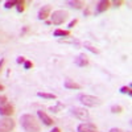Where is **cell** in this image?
Masks as SVG:
<instances>
[{
  "label": "cell",
  "instance_id": "cell-1",
  "mask_svg": "<svg viewBox=\"0 0 132 132\" xmlns=\"http://www.w3.org/2000/svg\"><path fill=\"white\" fill-rule=\"evenodd\" d=\"M20 123L27 132H40V124L37 122V119L30 114H25L21 116Z\"/></svg>",
  "mask_w": 132,
  "mask_h": 132
},
{
  "label": "cell",
  "instance_id": "cell-2",
  "mask_svg": "<svg viewBox=\"0 0 132 132\" xmlns=\"http://www.w3.org/2000/svg\"><path fill=\"white\" fill-rule=\"evenodd\" d=\"M68 16H69L68 11H63V9L54 11V12L50 15V17H52V24H54V25H61V24H63V21L68 19Z\"/></svg>",
  "mask_w": 132,
  "mask_h": 132
},
{
  "label": "cell",
  "instance_id": "cell-3",
  "mask_svg": "<svg viewBox=\"0 0 132 132\" xmlns=\"http://www.w3.org/2000/svg\"><path fill=\"white\" fill-rule=\"evenodd\" d=\"M79 101L82 104L87 106V107H95V106H99L102 103V101L96 96H93V95H87V94H81L79 95Z\"/></svg>",
  "mask_w": 132,
  "mask_h": 132
},
{
  "label": "cell",
  "instance_id": "cell-4",
  "mask_svg": "<svg viewBox=\"0 0 132 132\" xmlns=\"http://www.w3.org/2000/svg\"><path fill=\"white\" fill-rule=\"evenodd\" d=\"M15 128V120L11 118H4L0 120V132H11Z\"/></svg>",
  "mask_w": 132,
  "mask_h": 132
},
{
  "label": "cell",
  "instance_id": "cell-5",
  "mask_svg": "<svg viewBox=\"0 0 132 132\" xmlns=\"http://www.w3.org/2000/svg\"><path fill=\"white\" fill-rule=\"evenodd\" d=\"M71 114L75 118H78L79 120H87V119L90 118L89 111H87L86 108H82V107H73L71 108Z\"/></svg>",
  "mask_w": 132,
  "mask_h": 132
},
{
  "label": "cell",
  "instance_id": "cell-6",
  "mask_svg": "<svg viewBox=\"0 0 132 132\" xmlns=\"http://www.w3.org/2000/svg\"><path fill=\"white\" fill-rule=\"evenodd\" d=\"M13 112H15V108H13V106L11 104V103L5 102V103H3V104H0V114H2V115H4V116H11Z\"/></svg>",
  "mask_w": 132,
  "mask_h": 132
},
{
  "label": "cell",
  "instance_id": "cell-7",
  "mask_svg": "<svg viewBox=\"0 0 132 132\" xmlns=\"http://www.w3.org/2000/svg\"><path fill=\"white\" fill-rule=\"evenodd\" d=\"M89 57L86 56L85 53H81L79 56H77L75 58H74V63L77 65V66H79V68H85V66H87L89 65Z\"/></svg>",
  "mask_w": 132,
  "mask_h": 132
},
{
  "label": "cell",
  "instance_id": "cell-8",
  "mask_svg": "<svg viewBox=\"0 0 132 132\" xmlns=\"http://www.w3.org/2000/svg\"><path fill=\"white\" fill-rule=\"evenodd\" d=\"M50 12H52V5L50 4H46V5H42L38 11V19L40 20H45L50 16Z\"/></svg>",
  "mask_w": 132,
  "mask_h": 132
},
{
  "label": "cell",
  "instance_id": "cell-9",
  "mask_svg": "<svg viewBox=\"0 0 132 132\" xmlns=\"http://www.w3.org/2000/svg\"><path fill=\"white\" fill-rule=\"evenodd\" d=\"M78 132H98L94 123H82L78 126Z\"/></svg>",
  "mask_w": 132,
  "mask_h": 132
},
{
  "label": "cell",
  "instance_id": "cell-10",
  "mask_svg": "<svg viewBox=\"0 0 132 132\" xmlns=\"http://www.w3.org/2000/svg\"><path fill=\"white\" fill-rule=\"evenodd\" d=\"M37 115H38V118H40V120L45 124V126H53L54 124V120L50 118V116H48L44 111H37Z\"/></svg>",
  "mask_w": 132,
  "mask_h": 132
},
{
  "label": "cell",
  "instance_id": "cell-11",
  "mask_svg": "<svg viewBox=\"0 0 132 132\" xmlns=\"http://www.w3.org/2000/svg\"><path fill=\"white\" fill-rule=\"evenodd\" d=\"M111 3L108 2V0H102V2H99L98 5H96V12L98 13H102V12H106V11L110 8Z\"/></svg>",
  "mask_w": 132,
  "mask_h": 132
},
{
  "label": "cell",
  "instance_id": "cell-12",
  "mask_svg": "<svg viewBox=\"0 0 132 132\" xmlns=\"http://www.w3.org/2000/svg\"><path fill=\"white\" fill-rule=\"evenodd\" d=\"M63 86L66 87V89H71V90H81L82 89V86L78 85L77 82H74L73 79H65Z\"/></svg>",
  "mask_w": 132,
  "mask_h": 132
},
{
  "label": "cell",
  "instance_id": "cell-13",
  "mask_svg": "<svg viewBox=\"0 0 132 132\" xmlns=\"http://www.w3.org/2000/svg\"><path fill=\"white\" fill-rule=\"evenodd\" d=\"M54 36H56V37H69L70 36V30L56 29V30H54Z\"/></svg>",
  "mask_w": 132,
  "mask_h": 132
},
{
  "label": "cell",
  "instance_id": "cell-14",
  "mask_svg": "<svg viewBox=\"0 0 132 132\" xmlns=\"http://www.w3.org/2000/svg\"><path fill=\"white\" fill-rule=\"evenodd\" d=\"M68 4L71 7V8H75V9H81L83 8L85 3L83 2H79V0H74V2H68Z\"/></svg>",
  "mask_w": 132,
  "mask_h": 132
},
{
  "label": "cell",
  "instance_id": "cell-15",
  "mask_svg": "<svg viewBox=\"0 0 132 132\" xmlns=\"http://www.w3.org/2000/svg\"><path fill=\"white\" fill-rule=\"evenodd\" d=\"M37 95L44 99H56L57 98L56 94H49V93H37Z\"/></svg>",
  "mask_w": 132,
  "mask_h": 132
},
{
  "label": "cell",
  "instance_id": "cell-16",
  "mask_svg": "<svg viewBox=\"0 0 132 132\" xmlns=\"http://www.w3.org/2000/svg\"><path fill=\"white\" fill-rule=\"evenodd\" d=\"M83 45H85V48H86V49H89L90 52H93V53H95V54H99V53H101V52H99V49H96L95 46H93L91 44H90V42H87V41L83 44Z\"/></svg>",
  "mask_w": 132,
  "mask_h": 132
},
{
  "label": "cell",
  "instance_id": "cell-17",
  "mask_svg": "<svg viewBox=\"0 0 132 132\" xmlns=\"http://www.w3.org/2000/svg\"><path fill=\"white\" fill-rule=\"evenodd\" d=\"M16 8H17V12H24L25 9V2L24 0H17V4H16Z\"/></svg>",
  "mask_w": 132,
  "mask_h": 132
},
{
  "label": "cell",
  "instance_id": "cell-18",
  "mask_svg": "<svg viewBox=\"0 0 132 132\" xmlns=\"http://www.w3.org/2000/svg\"><path fill=\"white\" fill-rule=\"evenodd\" d=\"M111 111H112L114 114H120V112L123 111V107L119 106V104H114V106L111 107Z\"/></svg>",
  "mask_w": 132,
  "mask_h": 132
},
{
  "label": "cell",
  "instance_id": "cell-19",
  "mask_svg": "<svg viewBox=\"0 0 132 132\" xmlns=\"http://www.w3.org/2000/svg\"><path fill=\"white\" fill-rule=\"evenodd\" d=\"M120 93H122V94H128V95H132L131 86H123L122 89H120Z\"/></svg>",
  "mask_w": 132,
  "mask_h": 132
},
{
  "label": "cell",
  "instance_id": "cell-20",
  "mask_svg": "<svg viewBox=\"0 0 132 132\" xmlns=\"http://www.w3.org/2000/svg\"><path fill=\"white\" fill-rule=\"evenodd\" d=\"M17 4V0H12V2H7L5 4H4V7L7 8V9H9V8H12V7H15Z\"/></svg>",
  "mask_w": 132,
  "mask_h": 132
},
{
  "label": "cell",
  "instance_id": "cell-21",
  "mask_svg": "<svg viewBox=\"0 0 132 132\" xmlns=\"http://www.w3.org/2000/svg\"><path fill=\"white\" fill-rule=\"evenodd\" d=\"M32 66H33V63H32L30 61H25V62H24V69H30Z\"/></svg>",
  "mask_w": 132,
  "mask_h": 132
},
{
  "label": "cell",
  "instance_id": "cell-22",
  "mask_svg": "<svg viewBox=\"0 0 132 132\" xmlns=\"http://www.w3.org/2000/svg\"><path fill=\"white\" fill-rule=\"evenodd\" d=\"M62 107V104L61 103H58V106L57 107H50V111H53V112H58V110Z\"/></svg>",
  "mask_w": 132,
  "mask_h": 132
},
{
  "label": "cell",
  "instance_id": "cell-23",
  "mask_svg": "<svg viewBox=\"0 0 132 132\" xmlns=\"http://www.w3.org/2000/svg\"><path fill=\"white\" fill-rule=\"evenodd\" d=\"M27 60H25V57H23V56H20V57H17V63H24Z\"/></svg>",
  "mask_w": 132,
  "mask_h": 132
},
{
  "label": "cell",
  "instance_id": "cell-24",
  "mask_svg": "<svg viewBox=\"0 0 132 132\" xmlns=\"http://www.w3.org/2000/svg\"><path fill=\"white\" fill-rule=\"evenodd\" d=\"M77 23H78V20L74 19L73 21H70V24H69V28H74V25H77Z\"/></svg>",
  "mask_w": 132,
  "mask_h": 132
},
{
  "label": "cell",
  "instance_id": "cell-25",
  "mask_svg": "<svg viewBox=\"0 0 132 132\" xmlns=\"http://www.w3.org/2000/svg\"><path fill=\"white\" fill-rule=\"evenodd\" d=\"M123 3H124V2H122V0H118V2H114V5H115V7H120Z\"/></svg>",
  "mask_w": 132,
  "mask_h": 132
},
{
  "label": "cell",
  "instance_id": "cell-26",
  "mask_svg": "<svg viewBox=\"0 0 132 132\" xmlns=\"http://www.w3.org/2000/svg\"><path fill=\"white\" fill-rule=\"evenodd\" d=\"M110 132H124V131L120 129V128H111V129H110Z\"/></svg>",
  "mask_w": 132,
  "mask_h": 132
},
{
  "label": "cell",
  "instance_id": "cell-27",
  "mask_svg": "<svg viewBox=\"0 0 132 132\" xmlns=\"http://www.w3.org/2000/svg\"><path fill=\"white\" fill-rule=\"evenodd\" d=\"M7 102V96H0V104H3Z\"/></svg>",
  "mask_w": 132,
  "mask_h": 132
},
{
  "label": "cell",
  "instance_id": "cell-28",
  "mask_svg": "<svg viewBox=\"0 0 132 132\" xmlns=\"http://www.w3.org/2000/svg\"><path fill=\"white\" fill-rule=\"evenodd\" d=\"M50 132H61V129H60L58 127H54V128H53V129H52Z\"/></svg>",
  "mask_w": 132,
  "mask_h": 132
},
{
  "label": "cell",
  "instance_id": "cell-29",
  "mask_svg": "<svg viewBox=\"0 0 132 132\" xmlns=\"http://www.w3.org/2000/svg\"><path fill=\"white\" fill-rule=\"evenodd\" d=\"M4 58H2V60H0V70H2V68H3V65H4Z\"/></svg>",
  "mask_w": 132,
  "mask_h": 132
},
{
  "label": "cell",
  "instance_id": "cell-30",
  "mask_svg": "<svg viewBox=\"0 0 132 132\" xmlns=\"http://www.w3.org/2000/svg\"><path fill=\"white\" fill-rule=\"evenodd\" d=\"M3 90H4V86H3L2 83H0V91H3Z\"/></svg>",
  "mask_w": 132,
  "mask_h": 132
}]
</instances>
